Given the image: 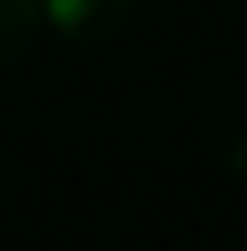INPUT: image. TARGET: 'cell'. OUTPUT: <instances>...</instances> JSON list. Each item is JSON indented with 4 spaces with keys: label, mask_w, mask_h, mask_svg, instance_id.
Here are the masks:
<instances>
[{
    "label": "cell",
    "mask_w": 247,
    "mask_h": 251,
    "mask_svg": "<svg viewBox=\"0 0 247 251\" xmlns=\"http://www.w3.org/2000/svg\"><path fill=\"white\" fill-rule=\"evenodd\" d=\"M39 5H44V25H54L68 44L102 49L126 29L136 0H39Z\"/></svg>",
    "instance_id": "1"
},
{
    "label": "cell",
    "mask_w": 247,
    "mask_h": 251,
    "mask_svg": "<svg viewBox=\"0 0 247 251\" xmlns=\"http://www.w3.org/2000/svg\"><path fill=\"white\" fill-rule=\"evenodd\" d=\"M39 29H44L39 0H0V68L25 58L39 39Z\"/></svg>",
    "instance_id": "2"
}]
</instances>
